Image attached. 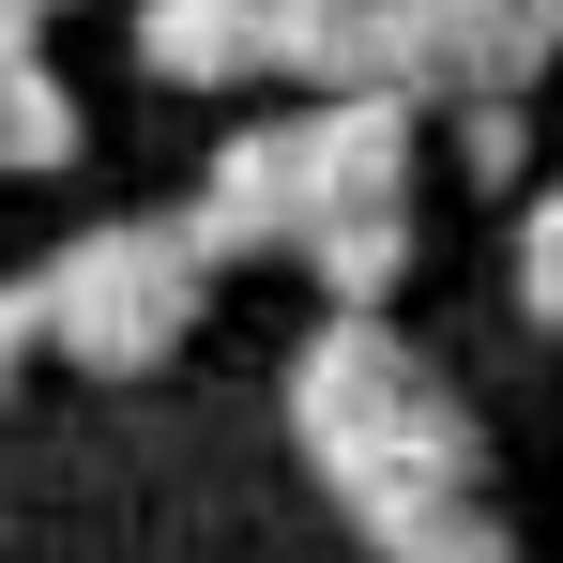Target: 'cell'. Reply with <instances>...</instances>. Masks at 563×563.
<instances>
[{"mask_svg":"<svg viewBox=\"0 0 563 563\" xmlns=\"http://www.w3.org/2000/svg\"><path fill=\"white\" fill-rule=\"evenodd\" d=\"M62 351V305H46V275H0V396Z\"/></svg>","mask_w":563,"mask_h":563,"instance_id":"obj_11","label":"cell"},{"mask_svg":"<svg viewBox=\"0 0 563 563\" xmlns=\"http://www.w3.org/2000/svg\"><path fill=\"white\" fill-rule=\"evenodd\" d=\"M320 213H335V198H320V137H305V122H229L213 168H198V198H184V229H198L213 275H244V260H305Z\"/></svg>","mask_w":563,"mask_h":563,"instance_id":"obj_3","label":"cell"},{"mask_svg":"<svg viewBox=\"0 0 563 563\" xmlns=\"http://www.w3.org/2000/svg\"><path fill=\"white\" fill-rule=\"evenodd\" d=\"M77 153H92V107L62 92L46 31L0 15V184H46V168H77Z\"/></svg>","mask_w":563,"mask_h":563,"instance_id":"obj_6","label":"cell"},{"mask_svg":"<svg viewBox=\"0 0 563 563\" xmlns=\"http://www.w3.org/2000/svg\"><path fill=\"white\" fill-rule=\"evenodd\" d=\"M289 442H305V472L335 487V518L427 503V487H487L457 380L427 366L396 320H320V335H305V366H289Z\"/></svg>","mask_w":563,"mask_h":563,"instance_id":"obj_1","label":"cell"},{"mask_svg":"<svg viewBox=\"0 0 563 563\" xmlns=\"http://www.w3.org/2000/svg\"><path fill=\"white\" fill-rule=\"evenodd\" d=\"M380 563H533L518 549V518L487 503V487H427V503H380V518H351Z\"/></svg>","mask_w":563,"mask_h":563,"instance_id":"obj_7","label":"cell"},{"mask_svg":"<svg viewBox=\"0 0 563 563\" xmlns=\"http://www.w3.org/2000/svg\"><path fill=\"white\" fill-rule=\"evenodd\" d=\"M518 153H533L518 92H457V168H472V184H518Z\"/></svg>","mask_w":563,"mask_h":563,"instance_id":"obj_10","label":"cell"},{"mask_svg":"<svg viewBox=\"0 0 563 563\" xmlns=\"http://www.w3.org/2000/svg\"><path fill=\"white\" fill-rule=\"evenodd\" d=\"M0 15H15V31H46V15H77V0H0Z\"/></svg>","mask_w":563,"mask_h":563,"instance_id":"obj_12","label":"cell"},{"mask_svg":"<svg viewBox=\"0 0 563 563\" xmlns=\"http://www.w3.org/2000/svg\"><path fill=\"white\" fill-rule=\"evenodd\" d=\"M305 275L335 289V320H396V289H411V213H335V229L305 244Z\"/></svg>","mask_w":563,"mask_h":563,"instance_id":"obj_8","label":"cell"},{"mask_svg":"<svg viewBox=\"0 0 563 563\" xmlns=\"http://www.w3.org/2000/svg\"><path fill=\"white\" fill-rule=\"evenodd\" d=\"M46 305H62V366L153 380V366H184L198 305H213V260H198L184 213H107V229H77L46 260Z\"/></svg>","mask_w":563,"mask_h":563,"instance_id":"obj_2","label":"cell"},{"mask_svg":"<svg viewBox=\"0 0 563 563\" xmlns=\"http://www.w3.org/2000/svg\"><path fill=\"white\" fill-rule=\"evenodd\" d=\"M137 62L168 92H244L275 77V0H137Z\"/></svg>","mask_w":563,"mask_h":563,"instance_id":"obj_5","label":"cell"},{"mask_svg":"<svg viewBox=\"0 0 563 563\" xmlns=\"http://www.w3.org/2000/svg\"><path fill=\"white\" fill-rule=\"evenodd\" d=\"M518 305H533V335H563V184H533L518 213Z\"/></svg>","mask_w":563,"mask_h":563,"instance_id":"obj_9","label":"cell"},{"mask_svg":"<svg viewBox=\"0 0 563 563\" xmlns=\"http://www.w3.org/2000/svg\"><path fill=\"white\" fill-rule=\"evenodd\" d=\"M305 137H320V198L335 213H411V168H427V107L411 92H335V107H305Z\"/></svg>","mask_w":563,"mask_h":563,"instance_id":"obj_4","label":"cell"}]
</instances>
